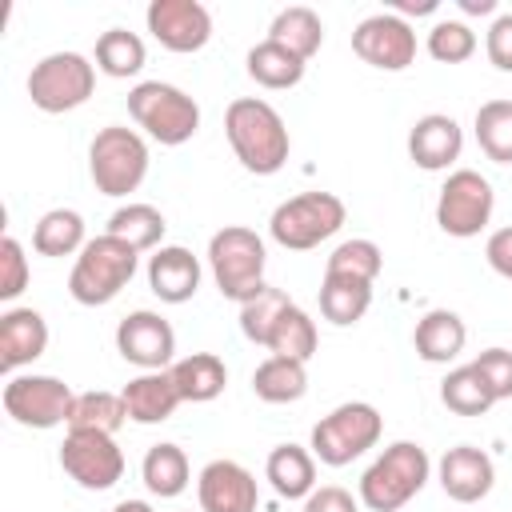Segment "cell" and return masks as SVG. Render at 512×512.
<instances>
[{"instance_id": "13", "label": "cell", "mask_w": 512, "mask_h": 512, "mask_svg": "<svg viewBox=\"0 0 512 512\" xmlns=\"http://www.w3.org/2000/svg\"><path fill=\"white\" fill-rule=\"evenodd\" d=\"M60 468L84 492H108L124 476V452L108 432H68L60 444Z\"/></svg>"}, {"instance_id": "8", "label": "cell", "mask_w": 512, "mask_h": 512, "mask_svg": "<svg viewBox=\"0 0 512 512\" xmlns=\"http://www.w3.org/2000/svg\"><path fill=\"white\" fill-rule=\"evenodd\" d=\"M88 176L104 196H128L148 176V144L136 128L108 124L88 144Z\"/></svg>"}, {"instance_id": "2", "label": "cell", "mask_w": 512, "mask_h": 512, "mask_svg": "<svg viewBox=\"0 0 512 512\" xmlns=\"http://www.w3.org/2000/svg\"><path fill=\"white\" fill-rule=\"evenodd\" d=\"M136 268H140V252L132 244H124V240H116L108 232L104 236H92L80 248L72 272H68V296L76 304H84V308L112 304L128 288V280L136 276Z\"/></svg>"}, {"instance_id": "19", "label": "cell", "mask_w": 512, "mask_h": 512, "mask_svg": "<svg viewBox=\"0 0 512 512\" xmlns=\"http://www.w3.org/2000/svg\"><path fill=\"white\" fill-rule=\"evenodd\" d=\"M200 276L204 268L184 244H160L148 256V288L164 304H188L200 288Z\"/></svg>"}, {"instance_id": "30", "label": "cell", "mask_w": 512, "mask_h": 512, "mask_svg": "<svg viewBox=\"0 0 512 512\" xmlns=\"http://www.w3.org/2000/svg\"><path fill=\"white\" fill-rule=\"evenodd\" d=\"M88 244L84 236V216L76 208H48L36 228H32V248L40 256H80V248Z\"/></svg>"}, {"instance_id": "37", "label": "cell", "mask_w": 512, "mask_h": 512, "mask_svg": "<svg viewBox=\"0 0 512 512\" xmlns=\"http://www.w3.org/2000/svg\"><path fill=\"white\" fill-rule=\"evenodd\" d=\"M476 144L492 164H512V100H484L476 108Z\"/></svg>"}, {"instance_id": "7", "label": "cell", "mask_w": 512, "mask_h": 512, "mask_svg": "<svg viewBox=\"0 0 512 512\" xmlns=\"http://www.w3.org/2000/svg\"><path fill=\"white\" fill-rule=\"evenodd\" d=\"M128 112L164 148H180L200 132V104L164 80H140L128 92Z\"/></svg>"}, {"instance_id": "34", "label": "cell", "mask_w": 512, "mask_h": 512, "mask_svg": "<svg viewBox=\"0 0 512 512\" xmlns=\"http://www.w3.org/2000/svg\"><path fill=\"white\" fill-rule=\"evenodd\" d=\"M316 344H320L316 320H312L300 304H292V308H284V316L276 320V328H272V336H268L264 348H268L272 356H288V360L308 364V360L316 356Z\"/></svg>"}, {"instance_id": "17", "label": "cell", "mask_w": 512, "mask_h": 512, "mask_svg": "<svg viewBox=\"0 0 512 512\" xmlns=\"http://www.w3.org/2000/svg\"><path fill=\"white\" fill-rule=\"evenodd\" d=\"M436 480H440V488H444L448 500H456V504H480L492 492V484H496V464H492V456L484 448L456 444V448H448L440 456Z\"/></svg>"}, {"instance_id": "41", "label": "cell", "mask_w": 512, "mask_h": 512, "mask_svg": "<svg viewBox=\"0 0 512 512\" xmlns=\"http://www.w3.org/2000/svg\"><path fill=\"white\" fill-rule=\"evenodd\" d=\"M472 368L484 376L496 400H512V348H484L472 360Z\"/></svg>"}, {"instance_id": "31", "label": "cell", "mask_w": 512, "mask_h": 512, "mask_svg": "<svg viewBox=\"0 0 512 512\" xmlns=\"http://www.w3.org/2000/svg\"><path fill=\"white\" fill-rule=\"evenodd\" d=\"M372 308V284L352 276H324L320 280V316L336 328H352Z\"/></svg>"}, {"instance_id": "16", "label": "cell", "mask_w": 512, "mask_h": 512, "mask_svg": "<svg viewBox=\"0 0 512 512\" xmlns=\"http://www.w3.org/2000/svg\"><path fill=\"white\" fill-rule=\"evenodd\" d=\"M200 512H256L260 488L256 476L236 460H208L196 476Z\"/></svg>"}, {"instance_id": "42", "label": "cell", "mask_w": 512, "mask_h": 512, "mask_svg": "<svg viewBox=\"0 0 512 512\" xmlns=\"http://www.w3.org/2000/svg\"><path fill=\"white\" fill-rule=\"evenodd\" d=\"M484 52H488V64H492L496 72H512V12H500V16L488 24Z\"/></svg>"}, {"instance_id": "39", "label": "cell", "mask_w": 512, "mask_h": 512, "mask_svg": "<svg viewBox=\"0 0 512 512\" xmlns=\"http://www.w3.org/2000/svg\"><path fill=\"white\" fill-rule=\"evenodd\" d=\"M428 56L440 64H464L476 56V32L464 20H436L428 28Z\"/></svg>"}, {"instance_id": "36", "label": "cell", "mask_w": 512, "mask_h": 512, "mask_svg": "<svg viewBox=\"0 0 512 512\" xmlns=\"http://www.w3.org/2000/svg\"><path fill=\"white\" fill-rule=\"evenodd\" d=\"M380 272H384V252L368 236H352V240L336 244L332 256L324 260V276H352V280L376 284Z\"/></svg>"}, {"instance_id": "45", "label": "cell", "mask_w": 512, "mask_h": 512, "mask_svg": "<svg viewBox=\"0 0 512 512\" xmlns=\"http://www.w3.org/2000/svg\"><path fill=\"white\" fill-rule=\"evenodd\" d=\"M388 12H396V16H432L436 12V0H396Z\"/></svg>"}, {"instance_id": "32", "label": "cell", "mask_w": 512, "mask_h": 512, "mask_svg": "<svg viewBox=\"0 0 512 512\" xmlns=\"http://www.w3.org/2000/svg\"><path fill=\"white\" fill-rule=\"evenodd\" d=\"M124 420H128L124 396L92 388V392H76L72 412H68V432H108V436H116V428Z\"/></svg>"}, {"instance_id": "43", "label": "cell", "mask_w": 512, "mask_h": 512, "mask_svg": "<svg viewBox=\"0 0 512 512\" xmlns=\"http://www.w3.org/2000/svg\"><path fill=\"white\" fill-rule=\"evenodd\" d=\"M304 512H360V496H352L340 484H320L308 492Z\"/></svg>"}, {"instance_id": "3", "label": "cell", "mask_w": 512, "mask_h": 512, "mask_svg": "<svg viewBox=\"0 0 512 512\" xmlns=\"http://www.w3.org/2000/svg\"><path fill=\"white\" fill-rule=\"evenodd\" d=\"M432 476V460L416 440L388 444L360 476V504L368 512H400Z\"/></svg>"}, {"instance_id": "25", "label": "cell", "mask_w": 512, "mask_h": 512, "mask_svg": "<svg viewBox=\"0 0 512 512\" xmlns=\"http://www.w3.org/2000/svg\"><path fill=\"white\" fill-rule=\"evenodd\" d=\"M172 380L180 388V400L184 404H208L224 392L228 384V368L216 352H192V356H180L172 368Z\"/></svg>"}, {"instance_id": "1", "label": "cell", "mask_w": 512, "mask_h": 512, "mask_svg": "<svg viewBox=\"0 0 512 512\" xmlns=\"http://www.w3.org/2000/svg\"><path fill=\"white\" fill-rule=\"evenodd\" d=\"M224 136H228L240 168L252 172V176H276L288 164V152H292L288 124L260 96H240V100L228 104V112H224Z\"/></svg>"}, {"instance_id": "38", "label": "cell", "mask_w": 512, "mask_h": 512, "mask_svg": "<svg viewBox=\"0 0 512 512\" xmlns=\"http://www.w3.org/2000/svg\"><path fill=\"white\" fill-rule=\"evenodd\" d=\"M284 308H292V296L284 288L264 284L252 300L240 304V332H244V340H252V344L264 348L268 336H272V328H276V320L284 316Z\"/></svg>"}, {"instance_id": "27", "label": "cell", "mask_w": 512, "mask_h": 512, "mask_svg": "<svg viewBox=\"0 0 512 512\" xmlns=\"http://www.w3.org/2000/svg\"><path fill=\"white\" fill-rule=\"evenodd\" d=\"M104 232L116 236V240H124V244H132L136 252H156L160 240H164V232H168V220H164L160 208H152L144 200H132V204H120L108 216V228Z\"/></svg>"}, {"instance_id": "47", "label": "cell", "mask_w": 512, "mask_h": 512, "mask_svg": "<svg viewBox=\"0 0 512 512\" xmlns=\"http://www.w3.org/2000/svg\"><path fill=\"white\" fill-rule=\"evenodd\" d=\"M112 512H156V508H152L148 500H120Z\"/></svg>"}, {"instance_id": "46", "label": "cell", "mask_w": 512, "mask_h": 512, "mask_svg": "<svg viewBox=\"0 0 512 512\" xmlns=\"http://www.w3.org/2000/svg\"><path fill=\"white\" fill-rule=\"evenodd\" d=\"M460 4V12H468V16H492L496 12V0H456Z\"/></svg>"}, {"instance_id": "20", "label": "cell", "mask_w": 512, "mask_h": 512, "mask_svg": "<svg viewBox=\"0 0 512 512\" xmlns=\"http://www.w3.org/2000/svg\"><path fill=\"white\" fill-rule=\"evenodd\" d=\"M48 348V320L36 308H8L0 316V368L16 376Z\"/></svg>"}, {"instance_id": "11", "label": "cell", "mask_w": 512, "mask_h": 512, "mask_svg": "<svg viewBox=\"0 0 512 512\" xmlns=\"http://www.w3.org/2000/svg\"><path fill=\"white\" fill-rule=\"evenodd\" d=\"M4 412L20 424V428H36V432H48V428H60L68 424V412H72V400L76 392L60 380V376H8L4 392Z\"/></svg>"}, {"instance_id": "4", "label": "cell", "mask_w": 512, "mask_h": 512, "mask_svg": "<svg viewBox=\"0 0 512 512\" xmlns=\"http://www.w3.org/2000/svg\"><path fill=\"white\" fill-rule=\"evenodd\" d=\"M264 264H268V252H264L260 232L244 224H224L220 232H212L208 268L224 300H236V304L252 300L264 288Z\"/></svg>"}, {"instance_id": "12", "label": "cell", "mask_w": 512, "mask_h": 512, "mask_svg": "<svg viewBox=\"0 0 512 512\" xmlns=\"http://www.w3.org/2000/svg\"><path fill=\"white\" fill-rule=\"evenodd\" d=\"M352 52L376 72H404L416 64V32L396 12H372L352 28Z\"/></svg>"}, {"instance_id": "5", "label": "cell", "mask_w": 512, "mask_h": 512, "mask_svg": "<svg viewBox=\"0 0 512 512\" xmlns=\"http://www.w3.org/2000/svg\"><path fill=\"white\" fill-rule=\"evenodd\" d=\"M348 220V208L336 192H300L272 208L268 236L288 252H308L332 240Z\"/></svg>"}, {"instance_id": "44", "label": "cell", "mask_w": 512, "mask_h": 512, "mask_svg": "<svg viewBox=\"0 0 512 512\" xmlns=\"http://www.w3.org/2000/svg\"><path fill=\"white\" fill-rule=\"evenodd\" d=\"M484 256H488V264H492L496 276L512 280V228H496L488 236V244H484Z\"/></svg>"}, {"instance_id": "35", "label": "cell", "mask_w": 512, "mask_h": 512, "mask_svg": "<svg viewBox=\"0 0 512 512\" xmlns=\"http://www.w3.org/2000/svg\"><path fill=\"white\" fill-rule=\"evenodd\" d=\"M440 404L456 416H484L496 404V396L472 364H460L440 380Z\"/></svg>"}, {"instance_id": "28", "label": "cell", "mask_w": 512, "mask_h": 512, "mask_svg": "<svg viewBox=\"0 0 512 512\" xmlns=\"http://www.w3.org/2000/svg\"><path fill=\"white\" fill-rule=\"evenodd\" d=\"M252 392L264 404H296L308 392V364L288 356H268L252 372Z\"/></svg>"}, {"instance_id": "6", "label": "cell", "mask_w": 512, "mask_h": 512, "mask_svg": "<svg viewBox=\"0 0 512 512\" xmlns=\"http://www.w3.org/2000/svg\"><path fill=\"white\" fill-rule=\"evenodd\" d=\"M380 436H384V416L376 412V404H368V400H344L328 416L316 420L308 448H312V456L320 464L344 468L356 456H364L368 448H376Z\"/></svg>"}, {"instance_id": "23", "label": "cell", "mask_w": 512, "mask_h": 512, "mask_svg": "<svg viewBox=\"0 0 512 512\" xmlns=\"http://www.w3.org/2000/svg\"><path fill=\"white\" fill-rule=\"evenodd\" d=\"M264 480L284 500H308V492L316 488V456H312V448L276 444L268 452V460H264Z\"/></svg>"}, {"instance_id": "9", "label": "cell", "mask_w": 512, "mask_h": 512, "mask_svg": "<svg viewBox=\"0 0 512 512\" xmlns=\"http://www.w3.org/2000/svg\"><path fill=\"white\" fill-rule=\"evenodd\" d=\"M96 92V64L84 52H48L28 72V96L40 112L60 116L88 104Z\"/></svg>"}, {"instance_id": "29", "label": "cell", "mask_w": 512, "mask_h": 512, "mask_svg": "<svg viewBox=\"0 0 512 512\" xmlns=\"http://www.w3.org/2000/svg\"><path fill=\"white\" fill-rule=\"evenodd\" d=\"M268 40H276L280 48L296 52L300 60H312L324 44V20L308 8V4H292V8H280L268 24Z\"/></svg>"}, {"instance_id": "14", "label": "cell", "mask_w": 512, "mask_h": 512, "mask_svg": "<svg viewBox=\"0 0 512 512\" xmlns=\"http://www.w3.org/2000/svg\"><path fill=\"white\" fill-rule=\"evenodd\" d=\"M116 352L140 372H164L176 364V332L160 312L136 308L116 324Z\"/></svg>"}, {"instance_id": "33", "label": "cell", "mask_w": 512, "mask_h": 512, "mask_svg": "<svg viewBox=\"0 0 512 512\" xmlns=\"http://www.w3.org/2000/svg\"><path fill=\"white\" fill-rule=\"evenodd\" d=\"M92 60H96V72H104V76H112V80H128V76H136V72L144 68L148 52H144V40H140L136 32H128V28H108V32H100Z\"/></svg>"}, {"instance_id": "18", "label": "cell", "mask_w": 512, "mask_h": 512, "mask_svg": "<svg viewBox=\"0 0 512 512\" xmlns=\"http://www.w3.org/2000/svg\"><path fill=\"white\" fill-rule=\"evenodd\" d=\"M464 132L448 112H428L408 128V160L424 172H448L460 160Z\"/></svg>"}, {"instance_id": "22", "label": "cell", "mask_w": 512, "mask_h": 512, "mask_svg": "<svg viewBox=\"0 0 512 512\" xmlns=\"http://www.w3.org/2000/svg\"><path fill=\"white\" fill-rule=\"evenodd\" d=\"M468 344V328L452 308H432L412 328V348L424 364H452Z\"/></svg>"}, {"instance_id": "10", "label": "cell", "mask_w": 512, "mask_h": 512, "mask_svg": "<svg viewBox=\"0 0 512 512\" xmlns=\"http://www.w3.org/2000/svg\"><path fill=\"white\" fill-rule=\"evenodd\" d=\"M492 208H496V192L488 184V176H480L476 168H456L448 172V180L440 184V196H436V224L444 236H456V240H468V236H480L492 220Z\"/></svg>"}, {"instance_id": "21", "label": "cell", "mask_w": 512, "mask_h": 512, "mask_svg": "<svg viewBox=\"0 0 512 512\" xmlns=\"http://www.w3.org/2000/svg\"><path fill=\"white\" fill-rule=\"evenodd\" d=\"M124 408H128V420L132 424H164L184 400H180V388L172 380V372H140L124 384Z\"/></svg>"}, {"instance_id": "15", "label": "cell", "mask_w": 512, "mask_h": 512, "mask_svg": "<svg viewBox=\"0 0 512 512\" xmlns=\"http://www.w3.org/2000/svg\"><path fill=\"white\" fill-rule=\"evenodd\" d=\"M148 32L168 52H200L212 40V12L200 0H152L144 12Z\"/></svg>"}, {"instance_id": "26", "label": "cell", "mask_w": 512, "mask_h": 512, "mask_svg": "<svg viewBox=\"0 0 512 512\" xmlns=\"http://www.w3.org/2000/svg\"><path fill=\"white\" fill-rule=\"evenodd\" d=\"M140 480H144V488H148L152 496H160V500H176V496L188 488V480H192V468H188L184 448L172 444V440L152 444V448L144 452Z\"/></svg>"}, {"instance_id": "40", "label": "cell", "mask_w": 512, "mask_h": 512, "mask_svg": "<svg viewBox=\"0 0 512 512\" xmlns=\"http://www.w3.org/2000/svg\"><path fill=\"white\" fill-rule=\"evenodd\" d=\"M28 256H24V244L16 236H4L0 240V300L12 304L24 288H28Z\"/></svg>"}, {"instance_id": "24", "label": "cell", "mask_w": 512, "mask_h": 512, "mask_svg": "<svg viewBox=\"0 0 512 512\" xmlns=\"http://www.w3.org/2000/svg\"><path fill=\"white\" fill-rule=\"evenodd\" d=\"M304 68H308V60H300L296 52L280 48V44L268 40V36H264L260 44H252L248 56H244V72H248L260 88H272V92L296 88V84L304 80Z\"/></svg>"}]
</instances>
